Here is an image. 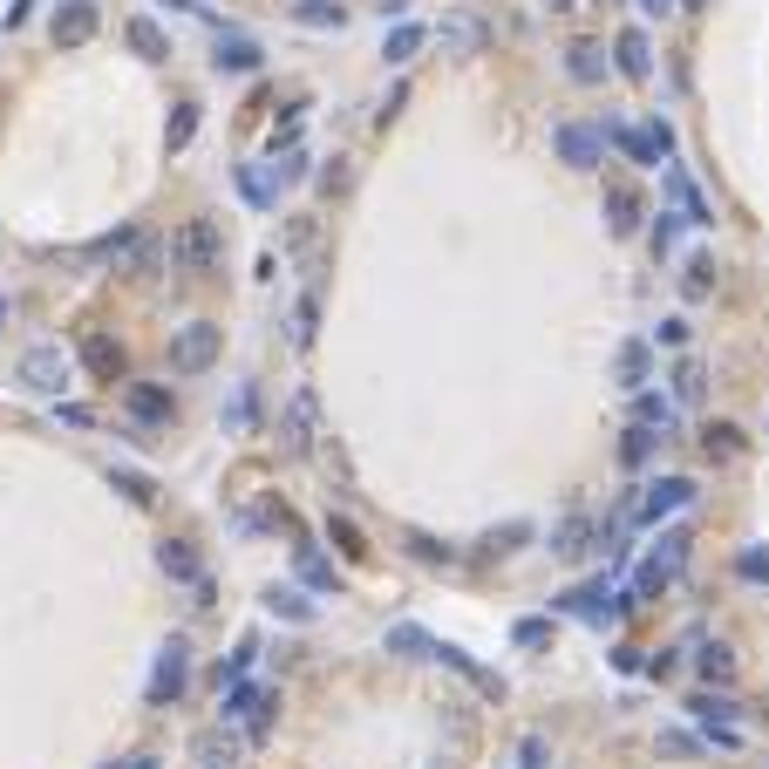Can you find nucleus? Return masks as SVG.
<instances>
[{"label":"nucleus","mask_w":769,"mask_h":769,"mask_svg":"<svg viewBox=\"0 0 769 769\" xmlns=\"http://www.w3.org/2000/svg\"><path fill=\"white\" fill-rule=\"evenodd\" d=\"M675 402H702V368H695V362L675 368Z\"/></svg>","instance_id":"obj_44"},{"label":"nucleus","mask_w":769,"mask_h":769,"mask_svg":"<svg viewBox=\"0 0 769 769\" xmlns=\"http://www.w3.org/2000/svg\"><path fill=\"white\" fill-rule=\"evenodd\" d=\"M389 647H395V654H416V660H436V633H423V627H389Z\"/></svg>","instance_id":"obj_35"},{"label":"nucleus","mask_w":769,"mask_h":769,"mask_svg":"<svg viewBox=\"0 0 769 769\" xmlns=\"http://www.w3.org/2000/svg\"><path fill=\"white\" fill-rule=\"evenodd\" d=\"M695 668H702V681H729V675H735V647H729V640H702V647H695Z\"/></svg>","instance_id":"obj_27"},{"label":"nucleus","mask_w":769,"mask_h":769,"mask_svg":"<svg viewBox=\"0 0 769 769\" xmlns=\"http://www.w3.org/2000/svg\"><path fill=\"white\" fill-rule=\"evenodd\" d=\"M157 566L177 579V585H198L204 579V566H198V552L185 545V538H164V545H157Z\"/></svg>","instance_id":"obj_16"},{"label":"nucleus","mask_w":769,"mask_h":769,"mask_svg":"<svg viewBox=\"0 0 769 769\" xmlns=\"http://www.w3.org/2000/svg\"><path fill=\"white\" fill-rule=\"evenodd\" d=\"M640 212H647V204H640L633 185H606V225H613V239H633L640 232Z\"/></svg>","instance_id":"obj_12"},{"label":"nucleus","mask_w":769,"mask_h":769,"mask_svg":"<svg viewBox=\"0 0 769 769\" xmlns=\"http://www.w3.org/2000/svg\"><path fill=\"white\" fill-rule=\"evenodd\" d=\"M300 579H306V585H335V566H327L314 545H300Z\"/></svg>","instance_id":"obj_40"},{"label":"nucleus","mask_w":769,"mask_h":769,"mask_svg":"<svg viewBox=\"0 0 769 769\" xmlns=\"http://www.w3.org/2000/svg\"><path fill=\"white\" fill-rule=\"evenodd\" d=\"M660 443H668V436H660V429H647V423H633V429L620 436V464H627V470H640V464H647V456H654Z\"/></svg>","instance_id":"obj_24"},{"label":"nucleus","mask_w":769,"mask_h":769,"mask_svg":"<svg viewBox=\"0 0 769 769\" xmlns=\"http://www.w3.org/2000/svg\"><path fill=\"white\" fill-rule=\"evenodd\" d=\"M48 35H55V48H83L96 35V0H62L55 21H48Z\"/></svg>","instance_id":"obj_10"},{"label":"nucleus","mask_w":769,"mask_h":769,"mask_svg":"<svg viewBox=\"0 0 769 769\" xmlns=\"http://www.w3.org/2000/svg\"><path fill=\"white\" fill-rule=\"evenodd\" d=\"M191 137H198V102H177L171 123H164V150H171V157H185Z\"/></svg>","instance_id":"obj_23"},{"label":"nucleus","mask_w":769,"mask_h":769,"mask_svg":"<svg viewBox=\"0 0 769 769\" xmlns=\"http://www.w3.org/2000/svg\"><path fill=\"white\" fill-rule=\"evenodd\" d=\"M0 320H8V300H0Z\"/></svg>","instance_id":"obj_57"},{"label":"nucleus","mask_w":769,"mask_h":769,"mask_svg":"<svg viewBox=\"0 0 769 769\" xmlns=\"http://www.w3.org/2000/svg\"><path fill=\"white\" fill-rule=\"evenodd\" d=\"M681 225H688L681 212H660V225H654V252H660V260H668V252L681 245Z\"/></svg>","instance_id":"obj_41"},{"label":"nucleus","mask_w":769,"mask_h":769,"mask_svg":"<svg viewBox=\"0 0 769 769\" xmlns=\"http://www.w3.org/2000/svg\"><path fill=\"white\" fill-rule=\"evenodd\" d=\"M585 538H593V525H585V518H566V525H558V538H552V552H558V558H579Z\"/></svg>","instance_id":"obj_37"},{"label":"nucleus","mask_w":769,"mask_h":769,"mask_svg":"<svg viewBox=\"0 0 769 769\" xmlns=\"http://www.w3.org/2000/svg\"><path fill=\"white\" fill-rule=\"evenodd\" d=\"M116 769H157V762H150V756H130V762H116Z\"/></svg>","instance_id":"obj_54"},{"label":"nucleus","mask_w":769,"mask_h":769,"mask_svg":"<svg viewBox=\"0 0 769 769\" xmlns=\"http://www.w3.org/2000/svg\"><path fill=\"white\" fill-rule=\"evenodd\" d=\"M239 191H245V204H273V185L252 164H239Z\"/></svg>","instance_id":"obj_45"},{"label":"nucleus","mask_w":769,"mask_h":769,"mask_svg":"<svg viewBox=\"0 0 769 769\" xmlns=\"http://www.w3.org/2000/svg\"><path fill=\"white\" fill-rule=\"evenodd\" d=\"M218 260H225V232H218L212 218H185L171 232V266L177 273H212Z\"/></svg>","instance_id":"obj_2"},{"label":"nucleus","mask_w":769,"mask_h":769,"mask_svg":"<svg viewBox=\"0 0 769 769\" xmlns=\"http://www.w3.org/2000/svg\"><path fill=\"white\" fill-rule=\"evenodd\" d=\"M423 41H429L423 21H395V28L381 35V62H395V68H402V62H416V48H423Z\"/></svg>","instance_id":"obj_13"},{"label":"nucleus","mask_w":769,"mask_h":769,"mask_svg":"<svg viewBox=\"0 0 769 769\" xmlns=\"http://www.w3.org/2000/svg\"><path fill=\"white\" fill-rule=\"evenodd\" d=\"M545 8H552V14H572V8H579V0H545Z\"/></svg>","instance_id":"obj_55"},{"label":"nucleus","mask_w":769,"mask_h":769,"mask_svg":"<svg viewBox=\"0 0 769 769\" xmlns=\"http://www.w3.org/2000/svg\"><path fill=\"white\" fill-rule=\"evenodd\" d=\"M273 708H279L273 688H260V681H232V688L218 695V722H232V729H245L252 742H260V735L273 729Z\"/></svg>","instance_id":"obj_1"},{"label":"nucleus","mask_w":769,"mask_h":769,"mask_svg":"<svg viewBox=\"0 0 769 769\" xmlns=\"http://www.w3.org/2000/svg\"><path fill=\"white\" fill-rule=\"evenodd\" d=\"M185 681H191V647H185V640H164V647H157V668H150L143 702H150V708H171L177 695H185Z\"/></svg>","instance_id":"obj_4"},{"label":"nucleus","mask_w":769,"mask_h":769,"mask_svg":"<svg viewBox=\"0 0 769 769\" xmlns=\"http://www.w3.org/2000/svg\"><path fill=\"white\" fill-rule=\"evenodd\" d=\"M252 660H260V640H239V647L218 660V695H225L232 681H245V675H252Z\"/></svg>","instance_id":"obj_32"},{"label":"nucleus","mask_w":769,"mask_h":769,"mask_svg":"<svg viewBox=\"0 0 769 769\" xmlns=\"http://www.w3.org/2000/svg\"><path fill=\"white\" fill-rule=\"evenodd\" d=\"M314 320H320V306H314V300H300V306H293V327H287L293 348H314Z\"/></svg>","instance_id":"obj_39"},{"label":"nucleus","mask_w":769,"mask_h":769,"mask_svg":"<svg viewBox=\"0 0 769 769\" xmlns=\"http://www.w3.org/2000/svg\"><path fill=\"white\" fill-rule=\"evenodd\" d=\"M735 572L749 579V585H769V552H762V545H749V552L735 558Z\"/></svg>","instance_id":"obj_42"},{"label":"nucleus","mask_w":769,"mask_h":769,"mask_svg":"<svg viewBox=\"0 0 769 769\" xmlns=\"http://www.w3.org/2000/svg\"><path fill=\"white\" fill-rule=\"evenodd\" d=\"M14 381L28 395H48V402H62V389H68V354L62 348H28L14 362Z\"/></svg>","instance_id":"obj_3"},{"label":"nucleus","mask_w":769,"mask_h":769,"mask_svg":"<svg viewBox=\"0 0 769 769\" xmlns=\"http://www.w3.org/2000/svg\"><path fill=\"white\" fill-rule=\"evenodd\" d=\"M640 8H647V14H675L681 0H640Z\"/></svg>","instance_id":"obj_52"},{"label":"nucleus","mask_w":769,"mask_h":769,"mask_svg":"<svg viewBox=\"0 0 769 769\" xmlns=\"http://www.w3.org/2000/svg\"><path fill=\"white\" fill-rule=\"evenodd\" d=\"M647 381H654V348L647 341H620V348H613V389L640 395Z\"/></svg>","instance_id":"obj_9"},{"label":"nucleus","mask_w":769,"mask_h":769,"mask_svg":"<svg viewBox=\"0 0 769 769\" xmlns=\"http://www.w3.org/2000/svg\"><path fill=\"white\" fill-rule=\"evenodd\" d=\"M157 8H177V14H191V8H198V0H157Z\"/></svg>","instance_id":"obj_53"},{"label":"nucleus","mask_w":769,"mask_h":769,"mask_svg":"<svg viewBox=\"0 0 769 769\" xmlns=\"http://www.w3.org/2000/svg\"><path fill=\"white\" fill-rule=\"evenodd\" d=\"M436 41H443L450 55H477V48H483V28H477V21H464V14H450L443 28H436Z\"/></svg>","instance_id":"obj_25"},{"label":"nucleus","mask_w":769,"mask_h":769,"mask_svg":"<svg viewBox=\"0 0 769 769\" xmlns=\"http://www.w3.org/2000/svg\"><path fill=\"white\" fill-rule=\"evenodd\" d=\"M327 538H335V552L348 558V566H362V558H368V538H362V525H354V518H341V510H327Z\"/></svg>","instance_id":"obj_21"},{"label":"nucleus","mask_w":769,"mask_h":769,"mask_svg":"<svg viewBox=\"0 0 769 769\" xmlns=\"http://www.w3.org/2000/svg\"><path fill=\"white\" fill-rule=\"evenodd\" d=\"M742 450H749V443H742L735 423H708V429H702V456H708V464H735Z\"/></svg>","instance_id":"obj_20"},{"label":"nucleus","mask_w":769,"mask_h":769,"mask_svg":"<svg viewBox=\"0 0 769 769\" xmlns=\"http://www.w3.org/2000/svg\"><path fill=\"white\" fill-rule=\"evenodd\" d=\"M681 8H702V0H681Z\"/></svg>","instance_id":"obj_56"},{"label":"nucleus","mask_w":769,"mask_h":769,"mask_svg":"<svg viewBox=\"0 0 769 769\" xmlns=\"http://www.w3.org/2000/svg\"><path fill=\"white\" fill-rule=\"evenodd\" d=\"M566 68H572V83H600V75H606V48L600 41H572L566 48Z\"/></svg>","instance_id":"obj_26"},{"label":"nucleus","mask_w":769,"mask_h":769,"mask_svg":"<svg viewBox=\"0 0 769 769\" xmlns=\"http://www.w3.org/2000/svg\"><path fill=\"white\" fill-rule=\"evenodd\" d=\"M273 177H279V185H300V177H306V150H300V143H293V150H279Z\"/></svg>","instance_id":"obj_43"},{"label":"nucleus","mask_w":769,"mask_h":769,"mask_svg":"<svg viewBox=\"0 0 769 769\" xmlns=\"http://www.w3.org/2000/svg\"><path fill=\"white\" fill-rule=\"evenodd\" d=\"M681 558H688V531H660V545L647 552V566H654L660 579H675V572H681Z\"/></svg>","instance_id":"obj_30"},{"label":"nucleus","mask_w":769,"mask_h":769,"mask_svg":"<svg viewBox=\"0 0 769 769\" xmlns=\"http://www.w3.org/2000/svg\"><path fill=\"white\" fill-rule=\"evenodd\" d=\"M83 362H89L96 381H123V348L110 335H83Z\"/></svg>","instance_id":"obj_14"},{"label":"nucleus","mask_w":769,"mask_h":769,"mask_svg":"<svg viewBox=\"0 0 769 769\" xmlns=\"http://www.w3.org/2000/svg\"><path fill=\"white\" fill-rule=\"evenodd\" d=\"M225 423H232V429H245V423H252V389H239V395H232V416H225Z\"/></svg>","instance_id":"obj_49"},{"label":"nucleus","mask_w":769,"mask_h":769,"mask_svg":"<svg viewBox=\"0 0 769 769\" xmlns=\"http://www.w3.org/2000/svg\"><path fill=\"white\" fill-rule=\"evenodd\" d=\"M633 423H647V429H660V436H668V429L681 423V402L654 395V389H640V395H633Z\"/></svg>","instance_id":"obj_19"},{"label":"nucleus","mask_w":769,"mask_h":769,"mask_svg":"<svg viewBox=\"0 0 769 769\" xmlns=\"http://www.w3.org/2000/svg\"><path fill=\"white\" fill-rule=\"evenodd\" d=\"M212 62H218V68H232V75H245V68H260V41H252V35H239V28H225Z\"/></svg>","instance_id":"obj_15"},{"label":"nucleus","mask_w":769,"mask_h":769,"mask_svg":"<svg viewBox=\"0 0 769 769\" xmlns=\"http://www.w3.org/2000/svg\"><path fill=\"white\" fill-rule=\"evenodd\" d=\"M218 348H225L218 327L212 320H191V327H177V335H171V368L177 375H204V368L218 362Z\"/></svg>","instance_id":"obj_5"},{"label":"nucleus","mask_w":769,"mask_h":769,"mask_svg":"<svg viewBox=\"0 0 769 769\" xmlns=\"http://www.w3.org/2000/svg\"><path fill=\"white\" fill-rule=\"evenodd\" d=\"M293 21L300 28H341V0H293Z\"/></svg>","instance_id":"obj_33"},{"label":"nucleus","mask_w":769,"mask_h":769,"mask_svg":"<svg viewBox=\"0 0 769 769\" xmlns=\"http://www.w3.org/2000/svg\"><path fill=\"white\" fill-rule=\"evenodd\" d=\"M123 41H130L137 55H143V62H164V55H171V35L157 28V21H143V14L130 21V28H123Z\"/></svg>","instance_id":"obj_22"},{"label":"nucleus","mask_w":769,"mask_h":769,"mask_svg":"<svg viewBox=\"0 0 769 769\" xmlns=\"http://www.w3.org/2000/svg\"><path fill=\"white\" fill-rule=\"evenodd\" d=\"M266 613H273V620H293V627H306V620H314V600H306L300 593V585H273V593H266Z\"/></svg>","instance_id":"obj_18"},{"label":"nucleus","mask_w":769,"mask_h":769,"mask_svg":"<svg viewBox=\"0 0 769 769\" xmlns=\"http://www.w3.org/2000/svg\"><path fill=\"white\" fill-rule=\"evenodd\" d=\"M681 293L688 300H708L715 293V260H708V252H695V260L681 266Z\"/></svg>","instance_id":"obj_34"},{"label":"nucleus","mask_w":769,"mask_h":769,"mask_svg":"<svg viewBox=\"0 0 769 769\" xmlns=\"http://www.w3.org/2000/svg\"><path fill=\"white\" fill-rule=\"evenodd\" d=\"M688 715H695L702 729H715V722H735V715H742V702H729V695H715V688H702V695L688 702Z\"/></svg>","instance_id":"obj_29"},{"label":"nucleus","mask_w":769,"mask_h":769,"mask_svg":"<svg viewBox=\"0 0 769 769\" xmlns=\"http://www.w3.org/2000/svg\"><path fill=\"white\" fill-rule=\"evenodd\" d=\"M55 408H62V423H68V429H89V423H96L83 402H55Z\"/></svg>","instance_id":"obj_50"},{"label":"nucleus","mask_w":769,"mask_h":769,"mask_svg":"<svg viewBox=\"0 0 769 769\" xmlns=\"http://www.w3.org/2000/svg\"><path fill=\"white\" fill-rule=\"evenodd\" d=\"M606 8H613V0H606Z\"/></svg>","instance_id":"obj_58"},{"label":"nucleus","mask_w":769,"mask_h":769,"mask_svg":"<svg viewBox=\"0 0 769 769\" xmlns=\"http://www.w3.org/2000/svg\"><path fill=\"white\" fill-rule=\"evenodd\" d=\"M660 185H668V198H675V212L688 218V225H695V232H708V225H715V204L695 191V177H688V171H675V164H660Z\"/></svg>","instance_id":"obj_8"},{"label":"nucleus","mask_w":769,"mask_h":769,"mask_svg":"<svg viewBox=\"0 0 769 769\" xmlns=\"http://www.w3.org/2000/svg\"><path fill=\"white\" fill-rule=\"evenodd\" d=\"M518 769H545V742H538V735H531L525 749H518Z\"/></svg>","instance_id":"obj_51"},{"label":"nucleus","mask_w":769,"mask_h":769,"mask_svg":"<svg viewBox=\"0 0 769 769\" xmlns=\"http://www.w3.org/2000/svg\"><path fill=\"white\" fill-rule=\"evenodd\" d=\"M688 504H695V483H688V477H660V483H647V491H640L633 518H640V525H660V518H675V510H688Z\"/></svg>","instance_id":"obj_7"},{"label":"nucleus","mask_w":769,"mask_h":769,"mask_svg":"<svg viewBox=\"0 0 769 769\" xmlns=\"http://www.w3.org/2000/svg\"><path fill=\"white\" fill-rule=\"evenodd\" d=\"M660 749H668V756H695V735H681V729H668V735H660Z\"/></svg>","instance_id":"obj_48"},{"label":"nucleus","mask_w":769,"mask_h":769,"mask_svg":"<svg viewBox=\"0 0 769 769\" xmlns=\"http://www.w3.org/2000/svg\"><path fill=\"white\" fill-rule=\"evenodd\" d=\"M552 150H558V164H572V171H600L606 130H593V123H558V130H552Z\"/></svg>","instance_id":"obj_6"},{"label":"nucleus","mask_w":769,"mask_h":769,"mask_svg":"<svg viewBox=\"0 0 769 769\" xmlns=\"http://www.w3.org/2000/svg\"><path fill=\"white\" fill-rule=\"evenodd\" d=\"M408 552H416L423 566H450V558H456V552L443 545V538H429V531H408Z\"/></svg>","instance_id":"obj_38"},{"label":"nucleus","mask_w":769,"mask_h":769,"mask_svg":"<svg viewBox=\"0 0 769 769\" xmlns=\"http://www.w3.org/2000/svg\"><path fill=\"white\" fill-rule=\"evenodd\" d=\"M110 483H116V491L130 497V504H157V483H150L143 470H110Z\"/></svg>","instance_id":"obj_36"},{"label":"nucleus","mask_w":769,"mask_h":769,"mask_svg":"<svg viewBox=\"0 0 769 769\" xmlns=\"http://www.w3.org/2000/svg\"><path fill=\"white\" fill-rule=\"evenodd\" d=\"M306 443H314V395H293L287 402V450H306Z\"/></svg>","instance_id":"obj_28"},{"label":"nucleus","mask_w":769,"mask_h":769,"mask_svg":"<svg viewBox=\"0 0 769 769\" xmlns=\"http://www.w3.org/2000/svg\"><path fill=\"white\" fill-rule=\"evenodd\" d=\"M510 640H518V647H545V640H552V620H518V627H510Z\"/></svg>","instance_id":"obj_46"},{"label":"nucleus","mask_w":769,"mask_h":769,"mask_svg":"<svg viewBox=\"0 0 769 769\" xmlns=\"http://www.w3.org/2000/svg\"><path fill=\"white\" fill-rule=\"evenodd\" d=\"M654 341H660V348H681V341H688V320H660Z\"/></svg>","instance_id":"obj_47"},{"label":"nucleus","mask_w":769,"mask_h":769,"mask_svg":"<svg viewBox=\"0 0 769 769\" xmlns=\"http://www.w3.org/2000/svg\"><path fill=\"white\" fill-rule=\"evenodd\" d=\"M130 416L157 429V423H171V416H177V402H171L164 389H150V381H130Z\"/></svg>","instance_id":"obj_17"},{"label":"nucleus","mask_w":769,"mask_h":769,"mask_svg":"<svg viewBox=\"0 0 769 769\" xmlns=\"http://www.w3.org/2000/svg\"><path fill=\"white\" fill-rule=\"evenodd\" d=\"M613 68H620L627 83H647V75H654V48H647L640 28H627L620 41H613Z\"/></svg>","instance_id":"obj_11"},{"label":"nucleus","mask_w":769,"mask_h":769,"mask_svg":"<svg viewBox=\"0 0 769 769\" xmlns=\"http://www.w3.org/2000/svg\"><path fill=\"white\" fill-rule=\"evenodd\" d=\"M198 762H204V769H232V762H239V735H225V729L198 735Z\"/></svg>","instance_id":"obj_31"}]
</instances>
